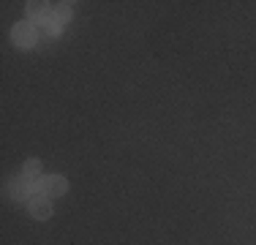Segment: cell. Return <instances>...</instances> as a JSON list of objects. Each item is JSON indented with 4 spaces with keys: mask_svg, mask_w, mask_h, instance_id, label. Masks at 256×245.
<instances>
[{
    "mask_svg": "<svg viewBox=\"0 0 256 245\" xmlns=\"http://www.w3.org/2000/svg\"><path fill=\"white\" fill-rule=\"evenodd\" d=\"M36 38H38V33H36L33 22H16L14 28H11V41L20 49H30L36 44Z\"/></svg>",
    "mask_w": 256,
    "mask_h": 245,
    "instance_id": "6da1fadb",
    "label": "cell"
},
{
    "mask_svg": "<svg viewBox=\"0 0 256 245\" xmlns=\"http://www.w3.org/2000/svg\"><path fill=\"white\" fill-rule=\"evenodd\" d=\"M38 191L44 196H50V199H58V196H63L68 191V180L63 174H46L38 180Z\"/></svg>",
    "mask_w": 256,
    "mask_h": 245,
    "instance_id": "7a4b0ae2",
    "label": "cell"
},
{
    "mask_svg": "<svg viewBox=\"0 0 256 245\" xmlns=\"http://www.w3.org/2000/svg\"><path fill=\"white\" fill-rule=\"evenodd\" d=\"M30 188L38 191V182H30L28 177H20V180H11L8 186H6V194H8L16 204H28V199L33 196V194H30Z\"/></svg>",
    "mask_w": 256,
    "mask_h": 245,
    "instance_id": "3957f363",
    "label": "cell"
},
{
    "mask_svg": "<svg viewBox=\"0 0 256 245\" xmlns=\"http://www.w3.org/2000/svg\"><path fill=\"white\" fill-rule=\"evenodd\" d=\"M28 212L36 220H50L52 218V202H50V196H44L41 191H36L28 199Z\"/></svg>",
    "mask_w": 256,
    "mask_h": 245,
    "instance_id": "277c9868",
    "label": "cell"
},
{
    "mask_svg": "<svg viewBox=\"0 0 256 245\" xmlns=\"http://www.w3.org/2000/svg\"><path fill=\"white\" fill-rule=\"evenodd\" d=\"M25 11H28V16L30 20H46V14H50V3L46 0H30V3L25 6Z\"/></svg>",
    "mask_w": 256,
    "mask_h": 245,
    "instance_id": "5b68a950",
    "label": "cell"
},
{
    "mask_svg": "<svg viewBox=\"0 0 256 245\" xmlns=\"http://www.w3.org/2000/svg\"><path fill=\"white\" fill-rule=\"evenodd\" d=\"M22 177H28L30 182L41 180V161H38V158H28L25 166H22Z\"/></svg>",
    "mask_w": 256,
    "mask_h": 245,
    "instance_id": "8992f818",
    "label": "cell"
},
{
    "mask_svg": "<svg viewBox=\"0 0 256 245\" xmlns=\"http://www.w3.org/2000/svg\"><path fill=\"white\" fill-rule=\"evenodd\" d=\"M52 16L54 20H58L60 24H66L71 20V3H60V6H54L52 8Z\"/></svg>",
    "mask_w": 256,
    "mask_h": 245,
    "instance_id": "52a82bcc",
    "label": "cell"
},
{
    "mask_svg": "<svg viewBox=\"0 0 256 245\" xmlns=\"http://www.w3.org/2000/svg\"><path fill=\"white\" fill-rule=\"evenodd\" d=\"M41 28H44V33H46V36H52V38H54V36H60V33H63V24H60L58 20H54V16H50V20H44V22H41Z\"/></svg>",
    "mask_w": 256,
    "mask_h": 245,
    "instance_id": "ba28073f",
    "label": "cell"
}]
</instances>
